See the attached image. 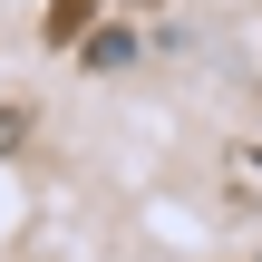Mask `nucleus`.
Listing matches in <instances>:
<instances>
[{
  "label": "nucleus",
  "mask_w": 262,
  "mask_h": 262,
  "mask_svg": "<svg viewBox=\"0 0 262 262\" xmlns=\"http://www.w3.org/2000/svg\"><path fill=\"white\" fill-rule=\"evenodd\" d=\"M88 10H97V0H58V10H49V39H78V29H88Z\"/></svg>",
  "instance_id": "nucleus-1"
}]
</instances>
